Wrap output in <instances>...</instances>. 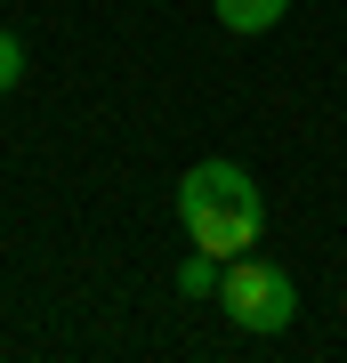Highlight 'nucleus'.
I'll list each match as a JSON object with an SVG mask.
<instances>
[{"label": "nucleus", "mask_w": 347, "mask_h": 363, "mask_svg": "<svg viewBox=\"0 0 347 363\" xmlns=\"http://www.w3.org/2000/svg\"><path fill=\"white\" fill-rule=\"evenodd\" d=\"M16 73H25V40H16L9 25H0V89H9V81H16Z\"/></svg>", "instance_id": "nucleus-4"}, {"label": "nucleus", "mask_w": 347, "mask_h": 363, "mask_svg": "<svg viewBox=\"0 0 347 363\" xmlns=\"http://www.w3.org/2000/svg\"><path fill=\"white\" fill-rule=\"evenodd\" d=\"M283 9L291 0H219V25L226 33H267V25H283Z\"/></svg>", "instance_id": "nucleus-3"}, {"label": "nucleus", "mask_w": 347, "mask_h": 363, "mask_svg": "<svg viewBox=\"0 0 347 363\" xmlns=\"http://www.w3.org/2000/svg\"><path fill=\"white\" fill-rule=\"evenodd\" d=\"M178 218H186V242L210 250V259H243L267 226V194L243 162H194L178 178Z\"/></svg>", "instance_id": "nucleus-1"}, {"label": "nucleus", "mask_w": 347, "mask_h": 363, "mask_svg": "<svg viewBox=\"0 0 347 363\" xmlns=\"http://www.w3.org/2000/svg\"><path fill=\"white\" fill-rule=\"evenodd\" d=\"M219 307L243 331H291L299 291H291V274L275 259H250V250H243V259H226V274H219Z\"/></svg>", "instance_id": "nucleus-2"}]
</instances>
